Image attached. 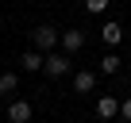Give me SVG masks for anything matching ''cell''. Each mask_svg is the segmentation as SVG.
<instances>
[{
    "instance_id": "obj_7",
    "label": "cell",
    "mask_w": 131,
    "mask_h": 123,
    "mask_svg": "<svg viewBox=\"0 0 131 123\" xmlns=\"http://www.w3.org/2000/svg\"><path fill=\"white\" fill-rule=\"evenodd\" d=\"M116 112H119V104H116L112 96H100V100H96V115H100V119H112Z\"/></svg>"
},
{
    "instance_id": "obj_6",
    "label": "cell",
    "mask_w": 131,
    "mask_h": 123,
    "mask_svg": "<svg viewBox=\"0 0 131 123\" xmlns=\"http://www.w3.org/2000/svg\"><path fill=\"white\" fill-rule=\"evenodd\" d=\"M100 39H104L108 46H119V39H123V31H119V23H104V27H100Z\"/></svg>"
},
{
    "instance_id": "obj_2",
    "label": "cell",
    "mask_w": 131,
    "mask_h": 123,
    "mask_svg": "<svg viewBox=\"0 0 131 123\" xmlns=\"http://www.w3.org/2000/svg\"><path fill=\"white\" fill-rule=\"evenodd\" d=\"M50 77H62V73H70V58L66 54H46V66H42Z\"/></svg>"
},
{
    "instance_id": "obj_9",
    "label": "cell",
    "mask_w": 131,
    "mask_h": 123,
    "mask_svg": "<svg viewBox=\"0 0 131 123\" xmlns=\"http://www.w3.org/2000/svg\"><path fill=\"white\" fill-rule=\"evenodd\" d=\"M100 69H104V73H116V69H119V58H116V54H104V58H100Z\"/></svg>"
},
{
    "instance_id": "obj_10",
    "label": "cell",
    "mask_w": 131,
    "mask_h": 123,
    "mask_svg": "<svg viewBox=\"0 0 131 123\" xmlns=\"http://www.w3.org/2000/svg\"><path fill=\"white\" fill-rule=\"evenodd\" d=\"M0 92H16V73H4V77H0Z\"/></svg>"
},
{
    "instance_id": "obj_4",
    "label": "cell",
    "mask_w": 131,
    "mask_h": 123,
    "mask_svg": "<svg viewBox=\"0 0 131 123\" xmlns=\"http://www.w3.org/2000/svg\"><path fill=\"white\" fill-rule=\"evenodd\" d=\"M46 66V58H42V50H27L23 58H19V69H42Z\"/></svg>"
},
{
    "instance_id": "obj_12",
    "label": "cell",
    "mask_w": 131,
    "mask_h": 123,
    "mask_svg": "<svg viewBox=\"0 0 131 123\" xmlns=\"http://www.w3.org/2000/svg\"><path fill=\"white\" fill-rule=\"evenodd\" d=\"M119 115H123V119H131V96H127V100L119 104Z\"/></svg>"
},
{
    "instance_id": "obj_5",
    "label": "cell",
    "mask_w": 131,
    "mask_h": 123,
    "mask_svg": "<svg viewBox=\"0 0 131 123\" xmlns=\"http://www.w3.org/2000/svg\"><path fill=\"white\" fill-rule=\"evenodd\" d=\"M73 89H77V92H93V89H96V73H89V69H81V73L73 77Z\"/></svg>"
},
{
    "instance_id": "obj_3",
    "label": "cell",
    "mask_w": 131,
    "mask_h": 123,
    "mask_svg": "<svg viewBox=\"0 0 131 123\" xmlns=\"http://www.w3.org/2000/svg\"><path fill=\"white\" fill-rule=\"evenodd\" d=\"M8 119H12V123H27V119H31V104H27V100H16V104L8 108Z\"/></svg>"
},
{
    "instance_id": "obj_1",
    "label": "cell",
    "mask_w": 131,
    "mask_h": 123,
    "mask_svg": "<svg viewBox=\"0 0 131 123\" xmlns=\"http://www.w3.org/2000/svg\"><path fill=\"white\" fill-rule=\"evenodd\" d=\"M31 42H35V50H42V54H50L58 42H62V35L54 31V27H35L31 31Z\"/></svg>"
},
{
    "instance_id": "obj_8",
    "label": "cell",
    "mask_w": 131,
    "mask_h": 123,
    "mask_svg": "<svg viewBox=\"0 0 131 123\" xmlns=\"http://www.w3.org/2000/svg\"><path fill=\"white\" fill-rule=\"evenodd\" d=\"M62 46L70 50V54H77V50L85 46V39H81V31H66V35H62Z\"/></svg>"
},
{
    "instance_id": "obj_11",
    "label": "cell",
    "mask_w": 131,
    "mask_h": 123,
    "mask_svg": "<svg viewBox=\"0 0 131 123\" xmlns=\"http://www.w3.org/2000/svg\"><path fill=\"white\" fill-rule=\"evenodd\" d=\"M85 8H89V12H104V8H108V0H85Z\"/></svg>"
}]
</instances>
